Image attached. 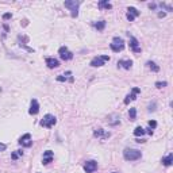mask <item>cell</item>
Returning a JSON list of instances; mask_svg holds the SVG:
<instances>
[{"label": "cell", "mask_w": 173, "mask_h": 173, "mask_svg": "<svg viewBox=\"0 0 173 173\" xmlns=\"http://www.w3.org/2000/svg\"><path fill=\"white\" fill-rule=\"evenodd\" d=\"M123 157L127 161H135V160H139V158L142 157V153L139 152V150H137V149H124Z\"/></svg>", "instance_id": "obj_1"}, {"label": "cell", "mask_w": 173, "mask_h": 173, "mask_svg": "<svg viewBox=\"0 0 173 173\" xmlns=\"http://www.w3.org/2000/svg\"><path fill=\"white\" fill-rule=\"evenodd\" d=\"M65 7L71 10L72 18H77V15H79V7H80V1L79 0H66Z\"/></svg>", "instance_id": "obj_2"}, {"label": "cell", "mask_w": 173, "mask_h": 173, "mask_svg": "<svg viewBox=\"0 0 173 173\" xmlns=\"http://www.w3.org/2000/svg\"><path fill=\"white\" fill-rule=\"evenodd\" d=\"M56 123H57L56 116H54V115H50V114H47V115H45L43 119L41 120V126L42 127H46V128H50V127H53Z\"/></svg>", "instance_id": "obj_3"}, {"label": "cell", "mask_w": 173, "mask_h": 173, "mask_svg": "<svg viewBox=\"0 0 173 173\" xmlns=\"http://www.w3.org/2000/svg\"><path fill=\"white\" fill-rule=\"evenodd\" d=\"M111 49L114 51H116V53H119V51H122L123 49H124V42H123L122 38H119V37H115L114 39H112V43L111 45Z\"/></svg>", "instance_id": "obj_4"}, {"label": "cell", "mask_w": 173, "mask_h": 173, "mask_svg": "<svg viewBox=\"0 0 173 173\" xmlns=\"http://www.w3.org/2000/svg\"><path fill=\"white\" fill-rule=\"evenodd\" d=\"M106 61H110V57L108 56H100V57H95L93 60L91 61V66L93 68H97V66H102L104 65Z\"/></svg>", "instance_id": "obj_5"}, {"label": "cell", "mask_w": 173, "mask_h": 173, "mask_svg": "<svg viewBox=\"0 0 173 173\" xmlns=\"http://www.w3.org/2000/svg\"><path fill=\"white\" fill-rule=\"evenodd\" d=\"M58 54H60V57H61L64 61H69V60H72V58H73V54H72L71 51L68 50V47H66V46H62V47H60Z\"/></svg>", "instance_id": "obj_6"}, {"label": "cell", "mask_w": 173, "mask_h": 173, "mask_svg": "<svg viewBox=\"0 0 173 173\" xmlns=\"http://www.w3.org/2000/svg\"><path fill=\"white\" fill-rule=\"evenodd\" d=\"M97 169V162L96 161H86L85 165H84V170H85L86 173H93L95 170Z\"/></svg>", "instance_id": "obj_7"}, {"label": "cell", "mask_w": 173, "mask_h": 173, "mask_svg": "<svg viewBox=\"0 0 173 173\" xmlns=\"http://www.w3.org/2000/svg\"><path fill=\"white\" fill-rule=\"evenodd\" d=\"M19 143H21L22 146H25V148H30L31 145H33L31 135H30V134H25V135H23V137L19 139Z\"/></svg>", "instance_id": "obj_8"}, {"label": "cell", "mask_w": 173, "mask_h": 173, "mask_svg": "<svg viewBox=\"0 0 173 173\" xmlns=\"http://www.w3.org/2000/svg\"><path fill=\"white\" fill-rule=\"evenodd\" d=\"M138 15H139V11H138L137 8H134V7H128V8H127V15H126V16H127V19L130 22L134 21Z\"/></svg>", "instance_id": "obj_9"}, {"label": "cell", "mask_w": 173, "mask_h": 173, "mask_svg": "<svg viewBox=\"0 0 173 173\" xmlns=\"http://www.w3.org/2000/svg\"><path fill=\"white\" fill-rule=\"evenodd\" d=\"M39 112V104L37 102V99H33L30 104V110H29V114L30 115H37Z\"/></svg>", "instance_id": "obj_10"}, {"label": "cell", "mask_w": 173, "mask_h": 173, "mask_svg": "<svg viewBox=\"0 0 173 173\" xmlns=\"http://www.w3.org/2000/svg\"><path fill=\"white\" fill-rule=\"evenodd\" d=\"M93 135L96 138H100V139H107V138H110V132H107V131H104L103 128H97V130H95L93 131Z\"/></svg>", "instance_id": "obj_11"}, {"label": "cell", "mask_w": 173, "mask_h": 173, "mask_svg": "<svg viewBox=\"0 0 173 173\" xmlns=\"http://www.w3.org/2000/svg\"><path fill=\"white\" fill-rule=\"evenodd\" d=\"M139 92H141L139 88H132V92L128 95V96H126V99H124V104H128L131 100H135V99H137V95Z\"/></svg>", "instance_id": "obj_12"}, {"label": "cell", "mask_w": 173, "mask_h": 173, "mask_svg": "<svg viewBox=\"0 0 173 173\" xmlns=\"http://www.w3.org/2000/svg\"><path fill=\"white\" fill-rule=\"evenodd\" d=\"M130 47L132 49L134 53H141V46L138 43L137 38H134V37H130Z\"/></svg>", "instance_id": "obj_13"}, {"label": "cell", "mask_w": 173, "mask_h": 173, "mask_svg": "<svg viewBox=\"0 0 173 173\" xmlns=\"http://www.w3.org/2000/svg\"><path fill=\"white\" fill-rule=\"evenodd\" d=\"M53 161V152L51 150H46L43 153V158H42V162L43 165H47V164H50Z\"/></svg>", "instance_id": "obj_14"}, {"label": "cell", "mask_w": 173, "mask_h": 173, "mask_svg": "<svg viewBox=\"0 0 173 173\" xmlns=\"http://www.w3.org/2000/svg\"><path fill=\"white\" fill-rule=\"evenodd\" d=\"M57 81H71L73 83V76H72V72H66L65 75H61V76H58L57 77Z\"/></svg>", "instance_id": "obj_15"}, {"label": "cell", "mask_w": 173, "mask_h": 173, "mask_svg": "<svg viewBox=\"0 0 173 173\" xmlns=\"http://www.w3.org/2000/svg\"><path fill=\"white\" fill-rule=\"evenodd\" d=\"M46 65L49 66L50 69H54V68H58V66H60V62H58V60H56V58L49 57V58H46Z\"/></svg>", "instance_id": "obj_16"}, {"label": "cell", "mask_w": 173, "mask_h": 173, "mask_svg": "<svg viewBox=\"0 0 173 173\" xmlns=\"http://www.w3.org/2000/svg\"><path fill=\"white\" fill-rule=\"evenodd\" d=\"M162 164L165 165V166H170L173 164V154L170 153L169 156H166V157H164L162 158Z\"/></svg>", "instance_id": "obj_17"}, {"label": "cell", "mask_w": 173, "mask_h": 173, "mask_svg": "<svg viewBox=\"0 0 173 173\" xmlns=\"http://www.w3.org/2000/svg\"><path fill=\"white\" fill-rule=\"evenodd\" d=\"M99 8L100 10H111L112 5L108 3V1H106V0H100L99 1Z\"/></svg>", "instance_id": "obj_18"}, {"label": "cell", "mask_w": 173, "mask_h": 173, "mask_svg": "<svg viewBox=\"0 0 173 173\" xmlns=\"http://www.w3.org/2000/svg\"><path fill=\"white\" fill-rule=\"evenodd\" d=\"M118 65L122 66V68H124V69H130L132 65V61L131 60H126V61H123V60H120V61L118 62Z\"/></svg>", "instance_id": "obj_19"}, {"label": "cell", "mask_w": 173, "mask_h": 173, "mask_svg": "<svg viewBox=\"0 0 173 173\" xmlns=\"http://www.w3.org/2000/svg\"><path fill=\"white\" fill-rule=\"evenodd\" d=\"M145 128H142L141 126H138V127H135V130H134V135L135 137H142V135H145Z\"/></svg>", "instance_id": "obj_20"}, {"label": "cell", "mask_w": 173, "mask_h": 173, "mask_svg": "<svg viewBox=\"0 0 173 173\" xmlns=\"http://www.w3.org/2000/svg\"><path fill=\"white\" fill-rule=\"evenodd\" d=\"M104 27H106V22L104 21H99L97 23H95V29H97L99 31L104 30Z\"/></svg>", "instance_id": "obj_21"}, {"label": "cell", "mask_w": 173, "mask_h": 173, "mask_svg": "<svg viewBox=\"0 0 173 173\" xmlns=\"http://www.w3.org/2000/svg\"><path fill=\"white\" fill-rule=\"evenodd\" d=\"M22 156H23V152H22V150H15V152L11 154V158H12V160H18V158L22 157Z\"/></svg>", "instance_id": "obj_22"}, {"label": "cell", "mask_w": 173, "mask_h": 173, "mask_svg": "<svg viewBox=\"0 0 173 173\" xmlns=\"http://www.w3.org/2000/svg\"><path fill=\"white\" fill-rule=\"evenodd\" d=\"M128 116H130V120H135V118H137V110L135 108H130Z\"/></svg>", "instance_id": "obj_23"}, {"label": "cell", "mask_w": 173, "mask_h": 173, "mask_svg": "<svg viewBox=\"0 0 173 173\" xmlns=\"http://www.w3.org/2000/svg\"><path fill=\"white\" fill-rule=\"evenodd\" d=\"M148 65H149V68H150V71H153V72H158V71H160V66H158L157 64H154V62L149 61Z\"/></svg>", "instance_id": "obj_24"}, {"label": "cell", "mask_w": 173, "mask_h": 173, "mask_svg": "<svg viewBox=\"0 0 173 173\" xmlns=\"http://www.w3.org/2000/svg\"><path fill=\"white\" fill-rule=\"evenodd\" d=\"M156 86L157 88H164V86H166V81H157L156 83Z\"/></svg>", "instance_id": "obj_25"}, {"label": "cell", "mask_w": 173, "mask_h": 173, "mask_svg": "<svg viewBox=\"0 0 173 173\" xmlns=\"http://www.w3.org/2000/svg\"><path fill=\"white\" fill-rule=\"evenodd\" d=\"M160 5H161L162 8H165V10H166V11H172V10H173V8H172V7H170V5L165 4V3H161V4H160Z\"/></svg>", "instance_id": "obj_26"}, {"label": "cell", "mask_w": 173, "mask_h": 173, "mask_svg": "<svg viewBox=\"0 0 173 173\" xmlns=\"http://www.w3.org/2000/svg\"><path fill=\"white\" fill-rule=\"evenodd\" d=\"M156 126H157V122L156 120H149V127L150 128H154Z\"/></svg>", "instance_id": "obj_27"}, {"label": "cell", "mask_w": 173, "mask_h": 173, "mask_svg": "<svg viewBox=\"0 0 173 173\" xmlns=\"http://www.w3.org/2000/svg\"><path fill=\"white\" fill-rule=\"evenodd\" d=\"M3 19H4V21H7V19H11V14H10V12L4 14V15H3Z\"/></svg>", "instance_id": "obj_28"}, {"label": "cell", "mask_w": 173, "mask_h": 173, "mask_svg": "<svg viewBox=\"0 0 173 173\" xmlns=\"http://www.w3.org/2000/svg\"><path fill=\"white\" fill-rule=\"evenodd\" d=\"M5 148H7V146H5L4 143H0V152H4Z\"/></svg>", "instance_id": "obj_29"}, {"label": "cell", "mask_w": 173, "mask_h": 173, "mask_svg": "<svg viewBox=\"0 0 173 173\" xmlns=\"http://www.w3.org/2000/svg\"><path fill=\"white\" fill-rule=\"evenodd\" d=\"M156 104H154V103H153V104H150V106H149V111H154V110H156Z\"/></svg>", "instance_id": "obj_30"}, {"label": "cell", "mask_w": 173, "mask_h": 173, "mask_svg": "<svg viewBox=\"0 0 173 173\" xmlns=\"http://www.w3.org/2000/svg\"><path fill=\"white\" fill-rule=\"evenodd\" d=\"M149 8H152V10H154V8H156V4H149Z\"/></svg>", "instance_id": "obj_31"}, {"label": "cell", "mask_w": 173, "mask_h": 173, "mask_svg": "<svg viewBox=\"0 0 173 173\" xmlns=\"http://www.w3.org/2000/svg\"><path fill=\"white\" fill-rule=\"evenodd\" d=\"M158 16H160V18H164V16H165V12H160V14H158Z\"/></svg>", "instance_id": "obj_32"}, {"label": "cell", "mask_w": 173, "mask_h": 173, "mask_svg": "<svg viewBox=\"0 0 173 173\" xmlns=\"http://www.w3.org/2000/svg\"><path fill=\"white\" fill-rule=\"evenodd\" d=\"M148 132H149V134H150V135H152V134H153V130H152V128H150V127H149V128H148Z\"/></svg>", "instance_id": "obj_33"}, {"label": "cell", "mask_w": 173, "mask_h": 173, "mask_svg": "<svg viewBox=\"0 0 173 173\" xmlns=\"http://www.w3.org/2000/svg\"><path fill=\"white\" fill-rule=\"evenodd\" d=\"M112 173H118V172H112Z\"/></svg>", "instance_id": "obj_34"}]
</instances>
